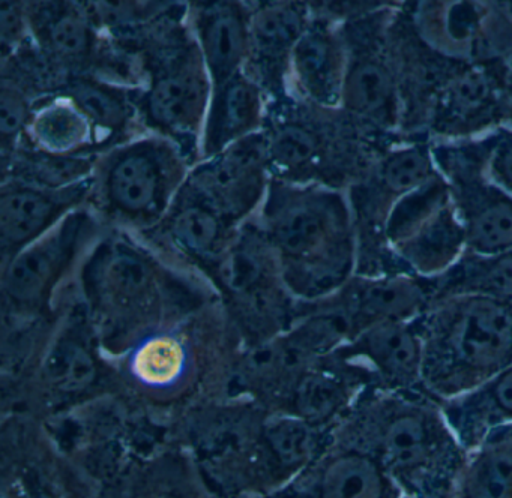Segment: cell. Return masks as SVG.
<instances>
[{"instance_id":"32","label":"cell","mask_w":512,"mask_h":498,"mask_svg":"<svg viewBox=\"0 0 512 498\" xmlns=\"http://www.w3.org/2000/svg\"><path fill=\"white\" fill-rule=\"evenodd\" d=\"M86 162L74 161V159L62 158V156L49 155L34 158L31 161L32 174L35 179L44 185L58 186L71 182L76 177L82 176L86 171Z\"/></svg>"},{"instance_id":"6","label":"cell","mask_w":512,"mask_h":498,"mask_svg":"<svg viewBox=\"0 0 512 498\" xmlns=\"http://www.w3.org/2000/svg\"><path fill=\"white\" fill-rule=\"evenodd\" d=\"M334 354L364 368L373 386L428 395L424 387V339L418 318L373 324Z\"/></svg>"},{"instance_id":"35","label":"cell","mask_w":512,"mask_h":498,"mask_svg":"<svg viewBox=\"0 0 512 498\" xmlns=\"http://www.w3.org/2000/svg\"><path fill=\"white\" fill-rule=\"evenodd\" d=\"M4 498H62L49 480L34 470L17 471L5 483Z\"/></svg>"},{"instance_id":"16","label":"cell","mask_w":512,"mask_h":498,"mask_svg":"<svg viewBox=\"0 0 512 498\" xmlns=\"http://www.w3.org/2000/svg\"><path fill=\"white\" fill-rule=\"evenodd\" d=\"M466 233V251L496 255L512 251V198L496 186H481L457 206Z\"/></svg>"},{"instance_id":"13","label":"cell","mask_w":512,"mask_h":498,"mask_svg":"<svg viewBox=\"0 0 512 498\" xmlns=\"http://www.w3.org/2000/svg\"><path fill=\"white\" fill-rule=\"evenodd\" d=\"M461 446L469 452L491 432L512 425V365L472 392L440 402Z\"/></svg>"},{"instance_id":"22","label":"cell","mask_w":512,"mask_h":498,"mask_svg":"<svg viewBox=\"0 0 512 498\" xmlns=\"http://www.w3.org/2000/svg\"><path fill=\"white\" fill-rule=\"evenodd\" d=\"M341 99L353 113L380 125H391L397 116L394 81L377 60L359 59L347 69Z\"/></svg>"},{"instance_id":"20","label":"cell","mask_w":512,"mask_h":498,"mask_svg":"<svg viewBox=\"0 0 512 498\" xmlns=\"http://www.w3.org/2000/svg\"><path fill=\"white\" fill-rule=\"evenodd\" d=\"M293 68L305 93L322 104H335L343 93V57L331 36L302 33L293 47Z\"/></svg>"},{"instance_id":"14","label":"cell","mask_w":512,"mask_h":498,"mask_svg":"<svg viewBox=\"0 0 512 498\" xmlns=\"http://www.w3.org/2000/svg\"><path fill=\"white\" fill-rule=\"evenodd\" d=\"M209 83L202 66L184 62L155 81L148 95L151 119L161 128L187 132L202 120L208 102Z\"/></svg>"},{"instance_id":"7","label":"cell","mask_w":512,"mask_h":498,"mask_svg":"<svg viewBox=\"0 0 512 498\" xmlns=\"http://www.w3.org/2000/svg\"><path fill=\"white\" fill-rule=\"evenodd\" d=\"M86 230V216L71 215L16 252L2 278L11 303L26 309L43 305L73 263Z\"/></svg>"},{"instance_id":"2","label":"cell","mask_w":512,"mask_h":498,"mask_svg":"<svg viewBox=\"0 0 512 498\" xmlns=\"http://www.w3.org/2000/svg\"><path fill=\"white\" fill-rule=\"evenodd\" d=\"M424 339V387L449 401L478 389L512 365V302L487 296L436 299L418 318Z\"/></svg>"},{"instance_id":"19","label":"cell","mask_w":512,"mask_h":498,"mask_svg":"<svg viewBox=\"0 0 512 498\" xmlns=\"http://www.w3.org/2000/svg\"><path fill=\"white\" fill-rule=\"evenodd\" d=\"M199 35L206 66L217 86L236 77L247 51L248 33L238 9L226 3L209 6L200 14Z\"/></svg>"},{"instance_id":"34","label":"cell","mask_w":512,"mask_h":498,"mask_svg":"<svg viewBox=\"0 0 512 498\" xmlns=\"http://www.w3.org/2000/svg\"><path fill=\"white\" fill-rule=\"evenodd\" d=\"M488 179L496 188L512 198V134H505L496 140L488 153Z\"/></svg>"},{"instance_id":"26","label":"cell","mask_w":512,"mask_h":498,"mask_svg":"<svg viewBox=\"0 0 512 498\" xmlns=\"http://www.w3.org/2000/svg\"><path fill=\"white\" fill-rule=\"evenodd\" d=\"M34 132L50 152L67 153L88 141V119L77 107L55 104L35 117Z\"/></svg>"},{"instance_id":"31","label":"cell","mask_w":512,"mask_h":498,"mask_svg":"<svg viewBox=\"0 0 512 498\" xmlns=\"http://www.w3.org/2000/svg\"><path fill=\"white\" fill-rule=\"evenodd\" d=\"M49 44L64 57H80L91 47L88 24L74 12H64L49 23Z\"/></svg>"},{"instance_id":"25","label":"cell","mask_w":512,"mask_h":498,"mask_svg":"<svg viewBox=\"0 0 512 498\" xmlns=\"http://www.w3.org/2000/svg\"><path fill=\"white\" fill-rule=\"evenodd\" d=\"M224 222L217 213L194 201L173 216L170 231L188 254L209 260L224 248Z\"/></svg>"},{"instance_id":"11","label":"cell","mask_w":512,"mask_h":498,"mask_svg":"<svg viewBox=\"0 0 512 498\" xmlns=\"http://www.w3.org/2000/svg\"><path fill=\"white\" fill-rule=\"evenodd\" d=\"M298 480V498L404 497L371 456L332 438L325 452Z\"/></svg>"},{"instance_id":"15","label":"cell","mask_w":512,"mask_h":498,"mask_svg":"<svg viewBox=\"0 0 512 498\" xmlns=\"http://www.w3.org/2000/svg\"><path fill=\"white\" fill-rule=\"evenodd\" d=\"M451 498H512V425L467 452Z\"/></svg>"},{"instance_id":"1","label":"cell","mask_w":512,"mask_h":498,"mask_svg":"<svg viewBox=\"0 0 512 498\" xmlns=\"http://www.w3.org/2000/svg\"><path fill=\"white\" fill-rule=\"evenodd\" d=\"M332 440L371 456L404 497L451 498L467 458L439 401L376 386L359 393Z\"/></svg>"},{"instance_id":"29","label":"cell","mask_w":512,"mask_h":498,"mask_svg":"<svg viewBox=\"0 0 512 498\" xmlns=\"http://www.w3.org/2000/svg\"><path fill=\"white\" fill-rule=\"evenodd\" d=\"M319 152V140L310 129L299 125L281 128L269 144L272 161L286 170H299L313 162Z\"/></svg>"},{"instance_id":"9","label":"cell","mask_w":512,"mask_h":498,"mask_svg":"<svg viewBox=\"0 0 512 498\" xmlns=\"http://www.w3.org/2000/svg\"><path fill=\"white\" fill-rule=\"evenodd\" d=\"M178 177L175 159L167 150L140 143L121 153L112 165L107 191L122 213L149 218L163 212Z\"/></svg>"},{"instance_id":"33","label":"cell","mask_w":512,"mask_h":498,"mask_svg":"<svg viewBox=\"0 0 512 498\" xmlns=\"http://www.w3.org/2000/svg\"><path fill=\"white\" fill-rule=\"evenodd\" d=\"M490 98V87L481 74L467 72L451 87V104L460 114L479 110Z\"/></svg>"},{"instance_id":"23","label":"cell","mask_w":512,"mask_h":498,"mask_svg":"<svg viewBox=\"0 0 512 498\" xmlns=\"http://www.w3.org/2000/svg\"><path fill=\"white\" fill-rule=\"evenodd\" d=\"M98 362L85 342L62 338L44 356L37 375L47 393L61 398L88 392L98 378Z\"/></svg>"},{"instance_id":"5","label":"cell","mask_w":512,"mask_h":498,"mask_svg":"<svg viewBox=\"0 0 512 498\" xmlns=\"http://www.w3.org/2000/svg\"><path fill=\"white\" fill-rule=\"evenodd\" d=\"M89 296L104 324L109 342L128 347L160 314V281L151 261L125 243L103 246L89 264Z\"/></svg>"},{"instance_id":"4","label":"cell","mask_w":512,"mask_h":498,"mask_svg":"<svg viewBox=\"0 0 512 498\" xmlns=\"http://www.w3.org/2000/svg\"><path fill=\"white\" fill-rule=\"evenodd\" d=\"M383 239L400 273L433 279L466 252V233L457 206L442 183L404 195L389 212Z\"/></svg>"},{"instance_id":"12","label":"cell","mask_w":512,"mask_h":498,"mask_svg":"<svg viewBox=\"0 0 512 498\" xmlns=\"http://www.w3.org/2000/svg\"><path fill=\"white\" fill-rule=\"evenodd\" d=\"M79 198L77 188L49 192V188L5 186L0 195V236L5 249L16 254L49 233Z\"/></svg>"},{"instance_id":"10","label":"cell","mask_w":512,"mask_h":498,"mask_svg":"<svg viewBox=\"0 0 512 498\" xmlns=\"http://www.w3.org/2000/svg\"><path fill=\"white\" fill-rule=\"evenodd\" d=\"M352 318L355 335L383 321L416 320L433 302L430 279L407 273L358 276L340 291Z\"/></svg>"},{"instance_id":"8","label":"cell","mask_w":512,"mask_h":498,"mask_svg":"<svg viewBox=\"0 0 512 498\" xmlns=\"http://www.w3.org/2000/svg\"><path fill=\"white\" fill-rule=\"evenodd\" d=\"M265 162V143L242 138L194 174L197 201L226 222L247 215L262 197Z\"/></svg>"},{"instance_id":"28","label":"cell","mask_w":512,"mask_h":498,"mask_svg":"<svg viewBox=\"0 0 512 498\" xmlns=\"http://www.w3.org/2000/svg\"><path fill=\"white\" fill-rule=\"evenodd\" d=\"M301 36V21L293 9L269 8L254 18V44L265 56H281Z\"/></svg>"},{"instance_id":"17","label":"cell","mask_w":512,"mask_h":498,"mask_svg":"<svg viewBox=\"0 0 512 498\" xmlns=\"http://www.w3.org/2000/svg\"><path fill=\"white\" fill-rule=\"evenodd\" d=\"M127 369L137 389L161 398L181 392L193 375L190 356L182 342L166 335L134 345Z\"/></svg>"},{"instance_id":"3","label":"cell","mask_w":512,"mask_h":498,"mask_svg":"<svg viewBox=\"0 0 512 498\" xmlns=\"http://www.w3.org/2000/svg\"><path fill=\"white\" fill-rule=\"evenodd\" d=\"M268 212L269 240L293 293L329 297L352 279L358 263L355 236L340 200L301 194Z\"/></svg>"},{"instance_id":"27","label":"cell","mask_w":512,"mask_h":498,"mask_svg":"<svg viewBox=\"0 0 512 498\" xmlns=\"http://www.w3.org/2000/svg\"><path fill=\"white\" fill-rule=\"evenodd\" d=\"M380 179L391 194L404 197L436 179L433 159L424 147L395 150L383 161Z\"/></svg>"},{"instance_id":"24","label":"cell","mask_w":512,"mask_h":498,"mask_svg":"<svg viewBox=\"0 0 512 498\" xmlns=\"http://www.w3.org/2000/svg\"><path fill=\"white\" fill-rule=\"evenodd\" d=\"M137 476L124 498H202L199 477L185 459H155Z\"/></svg>"},{"instance_id":"30","label":"cell","mask_w":512,"mask_h":498,"mask_svg":"<svg viewBox=\"0 0 512 498\" xmlns=\"http://www.w3.org/2000/svg\"><path fill=\"white\" fill-rule=\"evenodd\" d=\"M73 101L76 107L101 128H118L124 123V102L113 92L94 83H79L73 87Z\"/></svg>"},{"instance_id":"21","label":"cell","mask_w":512,"mask_h":498,"mask_svg":"<svg viewBox=\"0 0 512 498\" xmlns=\"http://www.w3.org/2000/svg\"><path fill=\"white\" fill-rule=\"evenodd\" d=\"M259 92L250 81L233 77L217 86L206 126V150L220 153L238 143L259 120Z\"/></svg>"},{"instance_id":"18","label":"cell","mask_w":512,"mask_h":498,"mask_svg":"<svg viewBox=\"0 0 512 498\" xmlns=\"http://www.w3.org/2000/svg\"><path fill=\"white\" fill-rule=\"evenodd\" d=\"M433 300L452 296H487L512 302V251L496 255L464 252L442 275L430 279Z\"/></svg>"},{"instance_id":"37","label":"cell","mask_w":512,"mask_h":498,"mask_svg":"<svg viewBox=\"0 0 512 498\" xmlns=\"http://www.w3.org/2000/svg\"><path fill=\"white\" fill-rule=\"evenodd\" d=\"M0 30H2V47H4V53H7V48L13 45L22 33V15L14 3H2Z\"/></svg>"},{"instance_id":"36","label":"cell","mask_w":512,"mask_h":498,"mask_svg":"<svg viewBox=\"0 0 512 498\" xmlns=\"http://www.w3.org/2000/svg\"><path fill=\"white\" fill-rule=\"evenodd\" d=\"M28 117V108H26L25 99L14 92V90L4 89L0 93V131L2 137H14L25 125Z\"/></svg>"}]
</instances>
